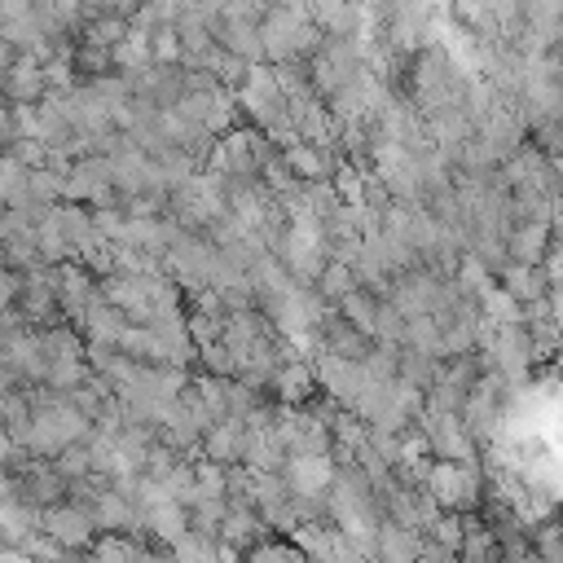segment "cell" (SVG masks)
Listing matches in <instances>:
<instances>
[{
	"label": "cell",
	"instance_id": "1",
	"mask_svg": "<svg viewBox=\"0 0 563 563\" xmlns=\"http://www.w3.org/2000/svg\"><path fill=\"white\" fill-rule=\"evenodd\" d=\"M413 427L422 431L431 457H440V462H457V466H479V444L471 440V431L462 427L457 413L422 409V413L413 418Z\"/></svg>",
	"mask_w": 563,
	"mask_h": 563
},
{
	"label": "cell",
	"instance_id": "2",
	"mask_svg": "<svg viewBox=\"0 0 563 563\" xmlns=\"http://www.w3.org/2000/svg\"><path fill=\"white\" fill-rule=\"evenodd\" d=\"M422 484H427V493L435 497L440 510H457V515L479 510V493H484V471L479 466H457V462L431 457Z\"/></svg>",
	"mask_w": 563,
	"mask_h": 563
},
{
	"label": "cell",
	"instance_id": "3",
	"mask_svg": "<svg viewBox=\"0 0 563 563\" xmlns=\"http://www.w3.org/2000/svg\"><path fill=\"white\" fill-rule=\"evenodd\" d=\"M62 198L66 202H84V207H101V202H114V189H110V158L106 154H75L66 176H62Z\"/></svg>",
	"mask_w": 563,
	"mask_h": 563
},
{
	"label": "cell",
	"instance_id": "4",
	"mask_svg": "<svg viewBox=\"0 0 563 563\" xmlns=\"http://www.w3.org/2000/svg\"><path fill=\"white\" fill-rule=\"evenodd\" d=\"M312 378H317V391L321 396H330L339 409H352V400H356V391L365 387V365L361 361H347V356H334V352H325V347H312Z\"/></svg>",
	"mask_w": 563,
	"mask_h": 563
},
{
	"label": "cell",
	"instance_id": "5",
	"mask_svg": "<svg viewBox=\"0 0 563 563\" xmlns=\"http://www.w3.org/2000/svg\"><path fill=\"white\" fill-rule=\"evenodd\" d=\"M40 532H48L57 545L66 550H88L97 528H92V515L79 506V501H53L40 510Z\"/></svg>",
	"mask_w": 563,
	"mask_h": 563
},
{
	"label": "cell",
	"instance_id": "6",
	"mask_svg": "<svg viewBox=\"0 0 563 563\" xmlns=\"http://www.w3.org/2000/svg\"><path fill=\"white\" fill-rule=\"evenodd\" d=\"M299 22H308V18H299V13L282 9V4H268V9L260 13V53H264L268 66H277V62H299V57H295Z\"/></svg>",
	"mask_w": 563,
	"mask_h": 563
},
{
	"label": "cell",
	"instance_id": "7",
	"mask_svg": "<svg viewBox=\"0 0 563 563\" xmlns=\"http://www.w3.org/2000/svg\"><path fill=\"white\" fill-rule=\"evenodd\" d=\"M97 295L119 308L128 321H141L150 325L154 321V308H150V290H145V277H128V273H106L97 277Z\"/></svg>",
	"mask_w": 563,
	"mask_h": 563
},
{
	"label": "cell",
	"instance_id": "8",
	"mask_svg": "<svg viewBox=\"0 0 563 563\" xmlns=\"http://www.w3.org/2000/svg\"><path fill=\"white\" fill-rule=\"evenodd\" d=\"M282 479H286L290 497H317L334 479V457L330 453H290L282 466Z\"/></svg>",
	"mask_w": 563,
	"mask_h": 563
},
{
	"label": "cell",
	"instance_id": "9",
	"mask_svg": "<svg viewBox=\"0 0 563 563\" xmlns=\"http://www.w3.org/2000/svg\"><path fill=\"white\" fill-rule=\"evenodd\" d=\"M53 295H57V308H62V321H79V312L97 299V277L84 268V264H75V260H66V264H57V282H53Z\"/></svg>",
	"mask_w": 563,
	"mask_h": 563
},
{
	"label": "cell",
	"instance_id": "10",
	"mask_svg": "<svg viewBox=\"0 0 563 563\" xmlns=\"http://www.w3.org/2000/svg\"><path fill=\"white\" fill-rule=\"evenodd\" d=\"M150 334H154V365H180V369H194V339L185 330V312L180 317H154L150 321Z\"/></svg>",
	"mask_w": 563,
	"mask_h": 563
},
{
	"label": "cell",
	"instance_id": "11",
	"mask_svg": "<svg viewBox=\"0 0 563 563\" xmlns=\"http://www.w3.org/2000/svg\"><path fill=\"white\" fill-rule=\"evenodd\" d=\"M0 361L22 378V387H35V383H44V369H48V356H44V347H40V330H31V325H22L4 347H0Z\"/></svg>",
	"mask_w": 563,
	"mask_h": 563
},
{
	"label": "cell",
	"instance_id": "12",
	"mask_svg": "<svg viewBox=\"0 0 563 563\" xmlns=\"http://www.w3.org/2000/svg\"><path fill=\"white\" fill-rule=\"evenodd\" d=\"M211 40H216L220 53H233L242 62H264V53H260V18H229V13H220L211 22Z\"/></svg>",
	"mask_w": 563,
	"mask_h": 563
},
{
	"label": "cell",
	"instance_id": "13",
	"mask_svg": "<svg viewBox=\"0 0 563 563\" xmlns=\"http://www.w3.org/2000/svg\"><path fill=\"white\" fill-rule=\"evenodd\" d=\"M88 515H92V528H97V532H136V537H141V515H136V506H132L123 493H114L110 484H101V488L92 493Z\"/></svg>",
	"mask_w": 563,
	"mask_h": 563
},
{
	"label": "cell",
	"instance_id": "14",
	"mask_svg": "<svg viewBox=\"0 0 563 563\" xmlns=\"http://www.w3.org/2000/svg\"><path fill=\"white\" fill-rule=\"evenodd\" d=\"M172 233H176V220L172 216H128L119 242L123 246H136V251H145V255H154L163 264V251H167Z\"/></svg>",
	"mask_w": 563,
	"mask_h": 563
},
{
	"label": "cell",
	"instance_id": "15",
	"mask_svg": "<svg viewBox=\"0 0 563 563\" xmlns=\"http://www.w3.org/2000/svg\"><path fill=\"white\" fill-rule=\"evenodd\" d=\"M268 396L273 405H303L308 396H317V378H312V361H282L268 378Z\"/></svg>",
	"mask_w": 563,
	"mask_h": 563
},
{
	"label": "cell",
	"instance_id": "16",
	"mask_svg": "<svg viewBox=\"0 0 563 563\" xmlns=\"http://www.w3.org/2000/svg\"><path fill=\"white\" fill-rule=\"evenodd\" d=\"M282 163L290 167L295 180H330V172L339 167V154L334 150H321V145H308V141H286L282 145Z\"/></svg>",
	"mask_w": 563,
	"mask_h": 563
},
{
	"label": "cell",
	"instance_id": "17",
	"mask_svg": "<svg viewBox=\"0 0 563 563\" xmlns=\"http://www.w3.org/2000/svg\"><path fill=\"white\" fill-rule=\"evenodd\" d=\"M550 238H554V224H545V220H515L510 233H506V264H541Z\"/></svg>",
	"mask_w": 563,
	"mask_h": 563
},
{
	"label": "cell",
	"instance_id": "18",
	"mask_svg": "<svg viewBox=\"0 0 563 563\" xmlns=\"http://www.w3.org/2000/svg\"><path fill=\"white\" fill-rule=\"evenodd\" d=\"M242 444H246V422H242V418H220V422H211V427L202 431L198 453H202L207 462L229 466V462H242Z\"/></svg>",
	"mask_w": 563,
	"mask_h": 563
},
{
	"label": "cell",
	"instance_id": "19",
	"mask_svg": "<svg viewBox=\"0 0 563 563\" xmlns=\"http://www.w3.org/2000/svg\"><path fill=\"white\" fill-rule=\"evenodd\" d=\"M0 92H4V101H40L48 88H44V66H40V57H31V53H13V62H9V70H4V79H0Z\"/></svg>",
	"mask_w": 563,
	"mask_h": 563
},
{
	"label": "cell",
	"instance_id": "20",
	"mask_svg": "<svg viewBox=\"0 0 563 563\" xmlns=\"http://www.w3.org/2000/svg\"><path fill=\"white\" fill-rule=\"evenodd\" d=\"M418 550H422V532L418 528H400L391 519H378L374 563H418Z\"/></svg>",
	"mask_w": 563,
	"mask_h": 563
},
{
	"label": "cell",
	"instance_id": "21",
	"mask_svg": "<svg viewBox=\"0 0 563 563\" xmlns=\"http://www.w3.org/2000/svg\"><path fill=\"white\" fill-rule=\"evenodd\" d=\"M308 18L317 22L321 35L352 40L361 22V0H308Z\"/></svg>",
	"mask_w": 563,
	"mask_h": 563
},
{
	"label": "cell",
	"instance_id": "22",
	"mask_svg": "<svg viewBox=\"0 0 563 563\" xmlns=\"http://www.w3.org/2000/svg\"><path fill=\"white\" fill-rule=\"evenodd\" d=\"M180 92H185V70L180 66H154V62L145 66L141 88H136V97L145 106H154V110H172Z\"/></svg>",
	"mask_w": 563,
	"mask_h": 563
},
{
	"label": "cell",
	"instance_id": "23",
	"mask_svg": "<svg viewBox=\"0 0 563 563\" xmlns=\"http://www.w3.org/2000/svg\"><path fill=\"white\" fill-rule=\"evenodd\" d=\"M497 286L523 308V303H532V299H541L545 290H559V282H550L545 273H541V264H506L501 273H497Z\"/></svg>",
	"mask_w": 563,
	"mask_h": 563
},
{
	"label": "cell",
	"instance_id": "24",
	"mask_svg": "<svg viewBox=\"0 0 563 563\" xmlns=\"http://www.w3.org/2000/svg\"><path fill=\"white\" fill-rule=\"evenodd\" d=\"M123 325H128V317H123L119 308H110L101 295H97V299L79 312V321H75V330L84 334V343H119Z\"/></svg>",
	"mask_w": 563,
	"mask_h": 563
},
{
	"label": "cell",
	"instance_id": "25",
	"mask_svg": "<svg viewBox=\"0 0 563 563\" xmlns=\"http://www.w3.org/2000/svg\"><path fill=\"white\" fill-rule=\"evenodd\" d=\"M264 537H268L264 519H260L255 510H246V506H229V510L220 515V523H216V541H224V545H233V550H246V545H255V541H264Z\"/></svg>",
	"mask_w": 563,
	"mask_h": 563
},
{
	"label": "cell",
	"instance_id": "26",
	"mask_svg": "<svg viewBox=\"0 0 563 563\" xmlns=\"http://www.w3.org/2000/svg\"><path fill=\"white\" fill-rule=\"evenodd\" d=\"M242 466L246 471H282L286 466V449L277 444L273 435V422L268 427H246V444H242Z\"/></svg>",
	"mask_w": 563,
	"mask_h": 563
},
{
	"label": "cell",
	"instance_id": "27",
	"mask_svg": "<svg viewBox=\"0 0 563 563\" xmlns=\"http://www.w3.org/2000/svg\"><path fill=\"white\" fill-rule=\"evenodd\" d=\"M185 528H189V510L180 501H172V497L150 506V510H141V532H150L158 545H172Z\"/></svg>",
	"mask_w": 563,
	"mask_h": 563
},
{
	"label": "cell",
	"instance_id": "28",
	"mask_svg": "<svg viewBox=\"0 0 563 563\" xmlns=\"http://www.w3.org/2000/svg\"><path fill=\"white\" fill-rule=\"evenodd\" d=\"M31 532H40V506H31L26 497H4L0 501V541L22 545Z\"/></svg>",
	"mask_w": 563,
	"mask_h": 563
},
{
	"label": "cell",
	"instance_id": "29",
	"mask_svg": "<svg viewBox=\"0 0 563 563\" xmlns=\"http://www.w3.org/2000/svg\"><path fill=\"white\" fill-rule=\"evenodd\" d=\"M35 255H40V264H66V260H75V251H70V242L62 238V229H57V216H53V207H44L40 211V220H35Z\"/></svg>",
	"mask_w": 563,
	"mask_h": 563
},
{
	"label": "cell",
	"instance_id": "30",
	"mask_svg": "<svg viewBox=\"0 0 563 563\" xmlns=\"http://www.w3.org/2000/svg\"><path fill=\"white\" fill-rule=\"evenodd\" d=\"M53 216H57V229H62V238L70 242V251L79 255L88 242H92V211L84 207V202H57L53 207Z\"/></svg>",
	"mask_w": 563,
	"mask_h": 563
},
{
	"label": "cell",
	"instance_id": "31",
	"mask_svg": "<svg viewBox=\"0 0 563 563\" xmlns=\"http://www.w3.org/2000/svg\"><path fill=\"white\" fill-rule=\"evenodd\" d=\"M435 369H440V356H431V352H422V347H409V343L396 347V378H400V383L427 387V383L435 378Z\"/></svg>",
	"mask_w": 563,
	"mask_h": 563
},
{
	"label": "cell",
	"instance_id": "32",
	"mask_svg": "<svg viewBox=\"0 0 563 563\" xmlns=\"http://www.w3.org/2000/svg\"><path fill=\"white\" fill-rule=\"evenodd\" d=\"M0 264L13 268V273L35 268V264H40V255H35V233H31V229H9V233H0Z\"/></svg>",
	"mask_w": 563,
	"mask_h": 563
},
{
	"label": "cell",
	"instance_id": "33",
	"mask_svg": "<svg viewBox=\"0 0 563 563\" xmlns=\"http://www.w3.org/2000/svg\"><path fill=\"white\" fill-rule=\"evenodd\" d=\"M334 308H339V317H343L347 325H356L361 334H369V339H374V308H378V299H374L365 286H352Z\"/></svg>",
	"mask_w": 563,
	"mask_h": 563
},
{
	"label": "cell",
	"instance_id": "34",
	"mask_svg": "<svg viewBox=\"0 0 563 563\" xmlns=\"http://www.w3.org/2000/svg\"><path fill=\"white\" fill-rule=\"evenodd\" d=\"M352 286H356V273H352V264H339V260H325V268L312 282V290L321 295V303H339Z\"/></svg>",
	"mask_w": 563,
	"mask_h": 563
},
{
	"label": "cell",
	"instance_id": "35",
	"mask_svg": "<svg viewBox=\"0 0 563 563\" xmlns=\"http://www.w3.org/2000/svg\"><path fill=\"white\" fill-rule=\"evenodd\" d=\"M475 303H479V317H488L493 325L523 321V308H519V303L497 286V277H493V286H484V290H479V299H475Z\"/></svg>",
	"mask_w": 563,
	"mask_h": 563
},
{
	"label": "cell",
	"instance_id": "36",
	"mask_svg": "<svg viewBox=\"0 0 563 563\" xmlns=\"http://www.w3.org/2000/svg\"><path fill=\"white\" fill-rule=\"evenodd\" d=\"M167 550H172V554H167L172 563H216V537L194 532V528H185Z\"/></svg>",
	"mask_w": 563,
	"mask_h": 563
},
{
	"label": "cell",
	"instance_id": "37",
	"mask_svg": "<svg viewBox=\"0 0 563 563\" xmlns=\"http://www.w3.org/2000/svg\"><path fill=\"white\" fill-rule=\"evenodd\" d=\"M26 194L35 207H57L62 202V172H53L48 163L26 167Z\"/></svg>",
	"mask_w": 563,
	"mask_h": 563
},
{
	"label": "cell",
	"instance_id": "38",
	"mask_svg": "<svg viewBox=\"0 0 563 563\" xmlns=\"http://www.w3.org/2000/svg\"><path fill=\"white\" fill-rule=\"evenodd\" d=\"M528 550L541 559V563H563V545H559V519L545 515L528 528Z\"/></svg>",
	"mask_w": 563,
	"mask_h": 563
},
{
	"label": "cell",
	"instance_id": "39",
	"mask_svg": "<svg viewBox=\"0 0 563 563\" xmlns=\"http://www.w3.org/2000/svg\"><path fill=\"white\" fill-rule=\"evenodd\" d=\"M238 563H308V559H303V554H299L290 541H268V537H264V541L246 545Z\"/></svg>",
	"mask_w": 563,
	"mask_h": 563
},
{
	"label": "cell",
	"instance_id": "40",
	"mask_svg": "<svg viewBox=\"0 0 563 563\" xmlns=\"http://www.w3.org/2000/svg\"><path fill=\"white\" fill-rule=\"evenodd\" d=\"M110 273H128V277H150V273H163V264H158L154 255L136 251V246H123V242H114V268H110Z\"/></svg>",
	"mask_w": 563,
	"mask_h": 563
},
{
	"label": "cell",
	"instance_id": "41",
	"mask_svg": "<svg viewBox=\"0 0 563 563\" xmlns=\"http://www.w3.org/2000/svg\"><path fill=\"white\" fill-rule=\"evenodd\" d=\"M374 343H387V347L405 343V317L387 299H378V308H374Z\"/></svg>",
	"mask_w": 563,
	"mask_h": 563
},
{
	"label": "cell",
	"instance_id": "42",
	"mask_svg": "<svg viewBox=\"0 0 563 563\" xmlns=\"http://www.w3.org/2000/svg\"><path fill=\"white\" fill-rule=\"evenodd\" d=\"M114 347H119L123 356H132V361H150V365H154V334H150V325H141V321H128Z\"/></svg>",
	"mask_w": 563,
	"mask_h": 563
},
{
	"label": "cell",
	"instance_id": "43",
	"mask_svg": "<svg viewBox=\"0 0 563 563\" xmlns=\"http://www.w3.org/2000/svg\"><path fill=\"white\" fill-rule=\"evenodd\" d=\"M150 62L154 66H180V40H176L172 22H158L150 31Z\"/></svg>",
	"mask_w": 563,
	"mask_h": 563
},
{
	"label": "cell",
	"instance_id": "44",
	"mask_svg": "<svg viewBox=\"0 0 563 563\" xmlns=\"http://www.w3.org/2000/svg\"><path fill=\"white\" fill-rule=\"evenodd\" d=\"M224 317L229 312H185V330H189V339H194V347H207V343H216L220 339V330H224Z\"/></svg>",
	"mask_w": 563,
	"mask_h": 563
},
{
	"label": "cell",
	"instance_id": "45",
	"mask_svg": "<svg viewBox=\"0 0 563 563\" xmlns=\"http://www.w3.org/2000/svg\"><path fill=\"white\" fill-rule=\"evenodd\" d=\"M194 365H202V374H216V378H238V361H233V352L220 339L207 343V347H198Z\"/></svg>",
	"mask_w": 563,
	"mask_h": 563
},
{
	"label": "cell",
	"instance_id": "46",
	"mask_svg": "<svg viewBox=\"0 0 563 563\" xmlns=\"http://www.w3.org/2000/svg\"><path fill=\"white\" fill-rule=\"evenodd\" d=\"M48 466H53L66 484H70V479L92 475V471H88V449H84V440H79V444H66L62 453H53V457H48Z\"/></svg>",
	"mask_w": 563,
	"mask_h": 563
},
{
	"label": "cell",
	"instance_id": "47",
	"mask_svg": "<svg viewBox=\"0 0 563 563\" xmlns=\"http://www.w3.org/2000/svg\"><path fill=\"white\" fill-rule=\"evenodd\" d=\"M273 79H277V92H282V97H303V92H312L303 62H277V66H273Z\"/></svg>",
	"mask_w": 563,
	"mask_h": 563
},
{
	"label": "cell",
	"instance_id": "48",
	"mask_svg": "<svg viewBox=\"0 0 563 563\" xmlns=\"http://www.w3.org/2000/svg\"><path fill=\"white\" fill-rule=\"evenodd\" d=\"M18 550H26L35 563H66V559H70V550H66V545H57L48 532H31Z\"/></svg>",
	"mask_w": 563,
	"mask_h": 563
},
{
	"label": "cell",
	"instance_id": "49",
	"mask_svg": "<svg viewBox=\"0 0 563 563\" xmlns=\"http://www.w3.org/2000/svg\"><path fill=\"white\" fill-rule=\"evenodd\" d=\"M40 66H44V88H48V92H66V88H75V84H79V75H75V66H70V57H44Z\"/></svg>",
	"mask_w": 563,
	"mask_h": 563
},
{
	"label": "cell",
	"instance_id": "50",
	"mask_svg": "<svg viewBox=\"0 0 563 563\" xmlns=\"http://www.w3.org/2000/svg\"><path fill=\"white\" fill-rule=\"evenodd\" d=\"M4 150H9V154L22 163V167H40V163H44V154H48V150H44L40 141H31V136H13Z\"/></svg>",
	"mask_w": 563,
	"mask_h": 563
},
{
	"label": "cell",
	"instance_id": "51",
	"mask_svg": "<svg viewBox=\"0 0 563 563\" xmlns=\"http://www.w3.org/2000/svg\"><path fill=\"white\" fill-rule=\"evenodd\" d=\"M13 299H18V273L0 264V312L13 308Z\"/></svg>",
	"mask_w": 563,
	"mask_h": 563
},
{
	"label": "cell",
	"instance_id": "52",
	"mask_svg": "<svg viewBox=\"0 0 563 563\" xmlns=\"http://www.w3.org/2000/svg\"><path fill=\"white\" fill-rule=\"evenodd\" d=\"M0 563H35L26 550H18V545H0Z\"/></svg>",
	"mask_w": 563,
	"mask_h": 563
},
{
	"label": "cell",
	"instance_id": "53",
	"mask_svg": "<svg viewBox=\"0 0 563 563\" xmlns=\"http://www.w3.org/2000/svg\"><path fill=\"white\" fill-rule=\"evenodd\" d=\"M9 62H13V48L0 40V79H4V70H9Z\"/></svg>",
	"mask_w": 563,
	"mask_h": 563
},
{
	"label": "cell",
	"instance_id": "54",
	"mask_svg": "<svg viewBox=\"0 0 563 563\" xmlns=\"http://www.w3.org/2000/svg\"><path fill=\"white\" fill-rule=\"evenodd\" d=\"M0 545H4V541H0Z\"/></svg>",
	"mask_w": 563,
	"mask_h": 563
}]
</instances>
